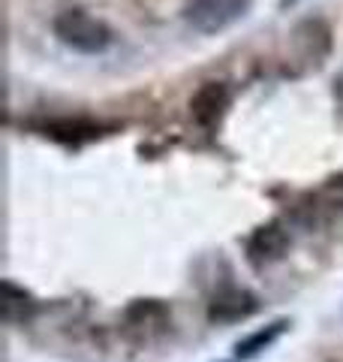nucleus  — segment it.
I'll return each instance as SVG.
<instances>
[{"label":"nucleus","instance_id":"0eeeda50","mask_svg":"<svg viewBox=\"0 0 343 362\" xmlns=\"http://www.w3.org/2000/svg\"><path fill=\"white\" fill-rule=\"evenodd\" d=\"M169 326V311H166V305H160L154 299H142V302H136L133 308L127 311V329L133 332H151V329H166Z\"/></svg>","mask_w":343,"mask_h":362},{"label":"nucleus","instance_id":"423d86ee","mask_svg":"<svg viewBox=\"0 0 343 362\" xmlns=\"http://www.w3.org/2000/svg\"><path fill=\"white\" fill-rule=\"evenodd\" d=\"M292 45L299 49V54H301L307 64L319 66L325 54L331 52V30H328L325 21L307 18V21H301V25L295 28V33H292Z\"/></svg>","mask_w":343,"mask_h":362},{"label":"nucleus","instance_id":"f257e3e1","mask_svg":"<svg viewBox=\"0 0 343 362\" xmlns=\"http://www.w3.org/2000/svg\"><path fill=\"white\" fill-rule=\"evenodd\" d=\"M54 37L61 40L66 49L82 52V54H102L112 45L114 33L102 18L85 13V9H64L54 18Z\"/></svg>","mask_w":343,"mask_h":362},{"label":"nucleus","instance_id":"f03ea898","mask_svg":"<svg viewBox=\"0 0 343 362\" xmlns=\"http://www.w3.org/2000/svg\"><path fill=\"white\" fill-rule=\"evenodd\" d=\"M247 6L250 0H190L184 6V21L202 37H211L244 18Z\"/></svg>","mask_w":343,"mask_h":362},{"label":"nucleus","instance_id":"1a4fd4ad","mask_svg":"<svg viewBox=\"0 0 343 362\" xmlns=\"http://www.w3.org/2000/svg\"><path fill=\"white\" fill-rule=\"evenodd\" d=\"M283 329H286V320H277V323H271L268 329H259L250 338H244V341H238V347H235L238 356H253V354H259V350H265Z\"/></svg>","mask_w":343,"mask_h":362},{"label":"nucleus","instance_id":"39448f33","mask_svg":"<svg viewBox=\"0 0 343 362\" xmlns=\"http://www.w3.org/2000/svg\"><path fill=\"white\" fill-rule=\"evenodd\" d=\"M229 106V88L226 82H205L190 100V115L199 127H214L223 118Z\"/></svg>","mask_w":343,"mask_h":362},{"label":"nucleus","instance_id":"7ed1b4c3","mask_svg":"<svg viewBox=\"0 0 343 362\" xmlns=\"http://www.w3.org/2000/svg\"><path fill=\"white\" fill-rule=\"evenodd\" d=\"M289 245H292V239H289L286 223L268 221V223H262L259 230H253V235L247 239V259L256 269L271 266V263H277V259H283V254L289 251Z\"/></svg>","mask_w":343,"mask_h":362},{"label":"nucleus","instance_id":"20e7f679","mask_svg":"<svg viewBox=\"0 0 343 362\" xmlns=\"http://www.w3.org/2000/svg\"><path fill=\"white\" fill-rule=\"evenodd\" d=\"M259 308V299L244 287H223L214 293V299L208 305V317L217 323H235L244 320Z\"/></svg>","mask_w":343,"mask_h":362},{"label":"nucleus","instance_id":"9d476101","mask_svg":"<svg viewBox=\"0 0 343 362\" xmlns=\"http://www.w3.org/2000/svg\"><path fill=\"white\" fill-rule=\"evenodd\" d=\"M335 100H337V106L343 109V73L335 78Z\"/></svg>","mask_w":343,"mask_h":362},{"label":"nucleus","instance_id":"6e6552de","mask_svg":"<svg viewBox=\"0 0 343 362\" xmlns=\"http://www.w3.org/2000/svg\"><path fill=\"white\" fill-rule=\"evenodd\" d=\"M0 311H4V320L9 326H16V323L30 320L33 311H37V302H33V296L25 287H16L13 281H4V302H0Z\"/></svg>","mask_w":343,"mask_h":362}]
</instances>
